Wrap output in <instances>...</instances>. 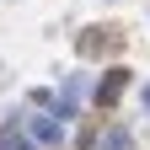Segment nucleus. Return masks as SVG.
I'll use <instances>...</instances> for the list:
<instances>
[{
	"instance_id": "1",
	"label": "nucleus",
	"mask_w": 150,
	"mask_h": 150,
	"mask_svg": "<svg viewBox=\"0 0 150 150\" xmlns=\"http://www.w3.org/2000/svg\"><path fill=\"white\" fill-rule=\"evenodd\" d=\"M32 134H38V139H59V123H48V118H38V123H32Z\"/></svg>"
},
{
	"instance_id": "2",
	"label": "nucleus",
	"mask_w": 150,
	"mask_h": 150,
	"mask_svg": "<svg viewBox=\"0 0 150 150\" xmlns=\"http://www.w3.org/2000/svg\"><path fill=\"white\" fill-rule=\"evenodd\" d=\"M102 150H129V134H123V129H112V134L102 139Z\"/></svg>"
}]
</instances>
